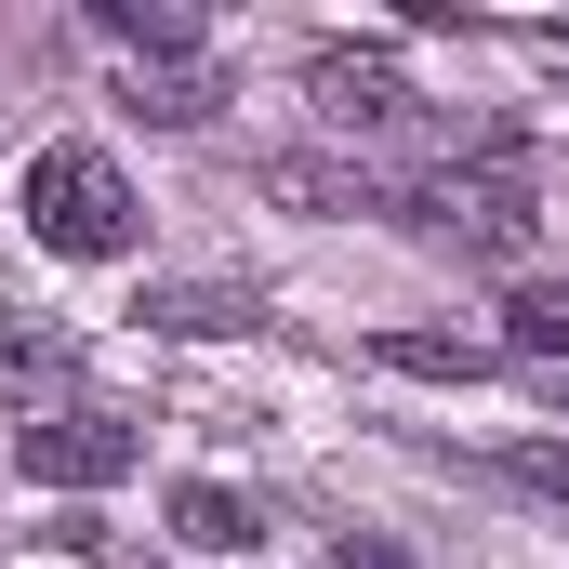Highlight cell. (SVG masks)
Wrapping results in <instances>:
<instances>
[{
    "label": "cell",
    "mask_w": 569,
    "mask_h": 569,
    "mask_svg": "<svg viewBox=\"0 0 569 569\" xmlns=\"http://www.w3.org/2000/svg\"><path fill=\"white\" fill-rule=\"evenodd\" d=\"M13 212H27V239L40 252H67V266H120L146 239V199L120 186V159L107 146H40L27 159V186H13Z\"/></svg>",
    "instance_id": "6da1fadb"
},
{
    "label": "cell",
    "mask_w": 569,
    "mask_h": 569,
    "mask_svg": "<svg viewBox=\"0 0 569 569\" xmlns=\"http://www.w3.org/2000/svg\"><path fill=\"white\" fill-rule=\"evenodd\" d=\"M385 212H411V226H437V239H463V252H517V239H530V186L490 172V159H450V172L385 186Z\"/></svg>",
    "instance_id": "7a4b0ae2"
},
{
    "label": "cell",
    "mask_w": 569,
    "mask_h": 569,
    "mask_svg": "<svg viewBox=\"0 0 569 569\" xmlns=\"http://www.w3.org/2000/svg\"><path fill=\"white\" fill-rule=\"evenodd\" d=\"M133 450H146V437L120 425V411H93V398H80V411H40V425L13 437V463H27L40 490H120Z\"/></svg>",
    "instance_id": "3957f363"
},
{
    "label": "cell",
    "mask_w": 569,
    "mask_h": 569,
    "mask_svg": "<svg viewBox=\"0 0 569 569\" xmlns=\"http://www.w3.org/2000/svg\"><path fill=\"white\" fill-rule=\"evenodd\" d=\"M305 107H318L331 133H411V120H425V93H411L385 53H305Z\"/></svg>",
    "instance_id": "277c9868"
},
{
    "label": "cell",
    "mask_w": 569,
    "mask_h": 569,
    "mask_svg": "<svg viewBox=\"0 0 569 569\" xmlns=\"http://www.w3.org/2000/svg\"><path fill=\"white\" fill-rule=\"evenodd\" d=\"M252 186H266L279 212H385V186H371V172H345V159H266Z\"/></svg>",
    "instance_id": "5b68a950"
},
{
    "label": "cell",
    "mask_w": 569,
    "mask_h": 569,
    "mask_svg": "<svg viewBox=\"0 0 569 569\" xmlns=\"http://www.w3.org/2000/svg\"><path fill=\"white\" fill-rule=\"evenodd\" d=\"M172 543H199V557H239V543H266V517H252L239 490L186 477V490H172Z\"/></svg>",
    "instance_id": "8992f818"
},
{
    "label": "cell",
    "mask_w": 569,
    "mask_h": 569,
    "mask_svg": "<svg viewBox=\"0 0 569 569\" xmlns=\"http://www.w3.org/2000/svg\"><path fill=\"white\" fill-rule=\"evenodd\" d=\"M53 385H80V345H67V331H27V318H0V398L27 411V398H53Z\"/></svg>",
    "instance_id": "52a82bcc"
},
{
    "label": "cell",
    "mask_w": 569,
    "mask_h": 569,
    "mask_svg": "<svg viewBox=\"0 0 569 569\" xmlns=\"http://www.w3.org/2000/svg\"><path fill=\"white\" fill-rule=\"evenodd\" d=\"M93 27H107L120 53H159V67L199 53V13H186V0H93Z\"/></svg>",
    "instance_id": "ba28073f"
},
{
    "label": "cell",
    "mask_w": 569,
    "mask_h": 569,
    "mask_svg": "<svg viewBox=\"0 0 569 569\" xmlns=\"http://www.w3.org/2000/svg\"><path fill=\"white\" fill-rule=\"evenodd\" d=\"M212 107H226V80H212L199 53H186V67H133V120H159V133H199Z\"/></svg>",
    "instance_id": "9c48e42d"
},
{
    "label": "cell",
    "mask_w": 569,
    "mask_h": 569,
    "mask_svg": "<svg viewBox=\"0 0 569 569\" xmlns=\"http://www.w3.org/2000/svg\"><path fill=\"white\" fill-rule=\"evenodd\" d=\"M371 358L425 371V385H490V345H463V331H371Z\"/></svg>",
    "instance_id": "30bf717a"
},
{
    "label": "cell",
    "mask_w": 569,
    "mask_h": 569,
    "mask_svg": "<svg viewBox=\"0 0 569 569\" xmlns=\"http://www.w3.org/2000/svg\"><path fill=\"white\" fill-rule=\"evenodd\" d=\"M133 318H146V331H252V291H212V279H199V291H146Z\"/></svg>",
    "instance_id": "8fae6325"
},
{
    "label": "cell",
    "mask_w": 569,
    "mask_h": 569,
    "mask_svg": "<svg viewBox=\"0 0 569 569\" xmlns=\"http://www.w3.org/2000/svg\"><path fill=\"white\" fill-rule=\"evenodd\" d=\"M503 331H517V358H569V279L517 291V305H503Z\"/></svg>",
    "instance_id": "7c38bea8"
},
{
    "label": "cell",
    "mask_w": 569,
    "mask_h": 569,
    "mask_svg": "<svg viewBox=\"0 0 569 569\" xmlns=\"http://www.w3.org/2000/svg\"><path fill=\"white\" fill-rule=\"evenodd\" d=\"M503 463H517V490H557V503H569V437H517Z\"/></svg>",
    "instance_id": "4fadbf2b"
},
{
    "label": "cell",
    "mask_w": 569,
    "mask_h": 569,
    "mask_svg": "<svg viewBox=\"0 0 569 569\" xmlns=\"http://www.w3.org/2000/svg\"><path fill=\"white\" fill-rule=\"evenodd\" d=\"M331 569H411L398 543H331Z\"/></svg>",
    "instance_id": "5bb4252c"
}]
</instances>
